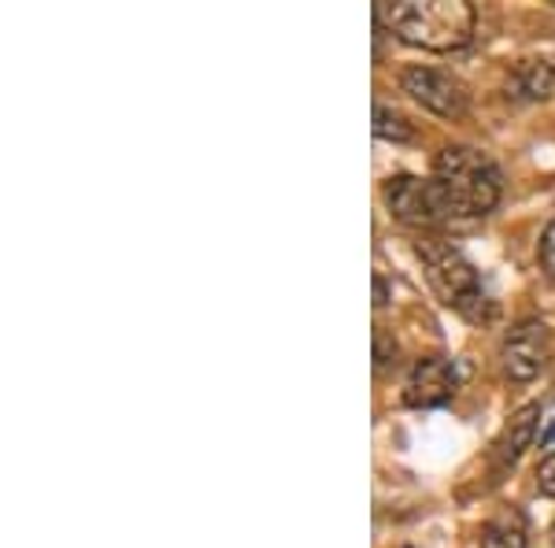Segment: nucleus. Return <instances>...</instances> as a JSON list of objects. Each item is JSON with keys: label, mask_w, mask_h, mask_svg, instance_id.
<instances>
[{"label": "nucleus", "mask_w": 555, "mask_h": 548, "mask_svg": "<svg viewBox=\"0 0 555 548\" xmlns=\"http://www.w3.org/2000/svg\"><path fill=\"white\" fill-rule=\"evenodd\" d=\"M374 20L415 49L452 52L470 44L478 12L467 0H397V4H378Z\"/></svg>", "instance_id": "nucleus-1"}, {"label": "nucleus", "mask_w": 555, "mask_h": 548, "mask_svg": "<svg viewBox=\"0 0 555 548\" xmlns=\"http://www.w3.org/2000/svg\"><path fill=\"white\" fill-rule=\"evenodd\" d=\"M434 170L441 186L452 196L455 219H474V215H489L500 204V190H504V175L492 164L481 149L470 145H444L437 152Z\"/></svg>", "instance_id": "nucleus-2"}, {"label": "nucleus", "mask_w": 555, "mask_h": 548, "mask_svg": "<svg viewBox=\"0 0 555 548\" xmlns=\"http://www.w3.org/2000/svg\"><path fill=\"white\" fill-rule=\"evenodd\" d=\"M415 256L423 259L426 282L434 285L441 304H449V308H455L460 316H467L474 322L489 319V301H486V290H481V278L460 248L449 245V241L429 238V241H418Z\"/></svg>", "instance_id": "nucleus-3"}, {"label": "nucleus", "mask_w": 555, "mask_h": 548, "mask_svg": "<svg viewBox=\"0 0 555 548\" xmlns=\"http://www.w3.org/2000/svg\"><path fill=\"white\" fill-rule=\"evenodd\" d=\"M385 204L408 227H437V222L455 219L452 196L441 186V178L392 175L385 182Z\"/></svg>", "instance_id": "nucleus-4"}, {"label": "nucleus", "mask_w": 555, "mask_h": 548, "mask_svg": "<svg viewBox=\"0 0 555 548\" xmlns=\"http://www.w3.org/2000/svg\"><path fill=\"white\" fill-rule=\"evenodd\" d=\"M400 86L415 104H423L426 112L441 115V119H460L467 112V86L460 82L455 75L441 67H423V64H411L400 75Z\"/></svg>", "instance_id": "nucleus-5"}, {"label": "nucleus", "mask_w": 555, "mask_h": 548, "mask_svg": "<svg viewBox=\"0 0 555 548\" xmlns=\"http://www.w3.org/2000/svg\"><path fill=\"white\" fill-rule=\"evenodd\" d=\"M552 353H555L552 327L541 319H526V322H518V327H512L504 334V348H500L507 374H512L515 382L537 379V374L548 367Z\"/></svg>", "instance_id": "nucleus-6"}, {"label": "nucleus", "mask_w": 555, "mask_h": 548, "mask_svg": "<svg viewBox=\"0 0 555 548\" xmlns=\"http://www.w3.org/2000/svg\"><path fill=\"white\" fill-rule=\"evenodd\" d=\"M455 390H460V371H455L452 359L426 356L411 371L404 400L411 408H441V404H449L455 397Z\"/></svg>", "instance_id": "nucleus-7"}, {"label": "nucleus", "mask_w": 555, "mask_h": 548, "mask_svg": "<svg viewBox=\"0 0 555 548\" xmlns=\"http://www.w3.org/2000/svg\"><path fill=\"white\" fill-rule=\"evenodd\" d=\"M507 89L518 101H548L555 93V64L552 60H522Z\"/></svg>", "instance_id": "nucleus-8"}, {"label": "nucleus", "mask_w": 555, "mask_h": 548, "mask_svg": "<svg viewBox=\"0 0 555 548\" xmlns=\"http://www.w3.org/2000/svg\"><path fill=\"white\" fill-rule=\"evenodd\" d=\"M537 426H541V404H526V408H518L512 416V422H507L504 437H500V460L515 463L518 456L533 445Z\"/></svg>", "instance_id": "nucleus-9"}, {"label": "nucleus", "mask_w": 555, "mask_h": 548, "mask_svg": "<svg viewBox=\"0 0 555 548\" xmlns=\"http://www.w3.org/2000/svg\"><path fill=\"white\" fill-rule=\"evenodd\" d=\"M481 548H526V515L518 508H504L481 526Z\"/></svg>", "instance_id": "nucleus-10"}, {"label": "nucleus", "mask_w": 555, "mask_h": 548, "mask_svg": "<svg viewBox=\"0 0 555 548\" xmlns=\"http://www.w3.org/2000/svg\"><path fill=\"white\" fill-rule=\"evenodd\" d=\"M374 138L392 141V145H404V141L415 138V127L389 104H374Z\"/></svg>", "instance_id": "nucleus-11"}, {"label": "nucleus", "mask_w": 555, "mask_h": 548, "mask_svg": "<svg viewBox=\"0 0 555 548\" xmlns=\"http://www.w3.org/2000/svg\"><path fill=\"white\" fill-rule=\"evenodd\" d=\"M389 364H397V341L389 337V330H374V371H385Z\"/></svg>", "instance_id": "nucleus-12"}, {"label": "nucleus", "mask_w": 555, "mask_h": 548, "mask_svg": "<svg viewBox=\"0 0 555 548\" xmlns=\"http://www.w3.org/2000/svg\"><path fill=\"white\" fill-rule=\"evenodd\" d=\"M537 256H541V271L555 278V219L548 222V230L541 233V248H537Z\"/></svg>", "instance_id": "nucleus-13"}, {"label": "nucleus", "mask_w": 555, "mask_h": 548, "mask_svg": "<svg viewBox=\"0 0 555 548\" xmlns=\"http://www.w3.org/2000/svg\"><path fill=\"white\" fill-rule=\"evenodd\" d=\"M537 485H541L544 497H555V453L544 456L541 467H537Z\"/></svg>", "instance_id": "nucleus-14"}, {"label": "nucleus", "mask_w": 555, "mask_h": 548, "mask_svg": "<svg viewBox=\"0 0 555 548\" xmlns=\"http://www.w3.org/2000/svg\"><path fill=\"white\" fill-rule=\"evenodd\" d=\"M374 304H378V308L389 304V285H385V278H374Z\"/></svg>", "instance_id": "nucleus-15"}, {"label": "nucleus", "mask_w": 555, "mask_h": 548, "mask_svg": "<svg viewBox=\"0 0 555 548\" xmlns=\"http://www.w3.org/2000/svg\"><path fill=\"white\" fill-rule=\"evenodd\" d=\"M552 545H555V523H552Z\"/></svg>", "instance_id": "nucleus-16"}]
</instances>
